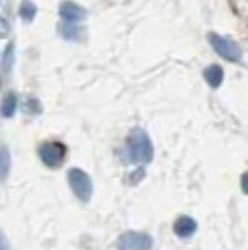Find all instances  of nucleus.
<instances>
[{
    "mask_svg": "<svg viewBox=\"0 0 248 250\" xmlns=\"http://www.w3.org/2000/svg\"><path fill=\"white\" fill-rule=\"evenodd\" d=\"M58 15L65 22H83L88 13H86L83 6L75 4L71 0H63L62 4H60V8H58Z\"/></svg>",
    "mask_w": 248,
    "mask_h": 250,
    "instance_id": "nucleus-6",
    "label": "nucleus"
},
{
    "mask_svg": "<svg viewBox=\"0 0 248 250\" xmlns=\"http://www.w3.org/2000/svg\"><path fill=\"white\" fill-rule=\"evenodd\" d=\"M8 172H10V151L8 147H2V179L8 177Z\"/></svg>",
    "mask_w": 248,
    "mask_h": 250,
    "instance_id": "nucleus-13",
    "label": "nucleus"
},
{
    "mask_svg": "<svg viewBox=\"0 0 248 250\" xmlns=\"http://www.w3.org/2000/svg\"><path fill=\"white\" fill-rule=\"evenodd\" d=\"M207 40H209V45L213 47V51L217 52L220 58H224L231 63H239L243 60V51L237 43L229 38H224L217 32H209L207 34Z\"/></svg>",
    "mask_w": 248,
    "mask_h": 250,
    "instance_id": "nucleus-2",
    "label": "nucleus"
},
{
    "mask_svg": "<svg viewBox=\"0 0 248 250\" xmlns=\"http://www.w3.org/2000/svg\"><path fill=\"white\" fill-rule=\"evenodd\" d=\"M38 155L47 168H60L67 157V147L62 142H45L38 147Z\"/></svg>",
    "mask_w": 248,
    "mask_h": 250,
    "instance_id": "nucleus-4",
    "label": "nucleus"
},
{
    "mask_svg": "<svg viewBox=\"0 0 248 250\" xmlns=\"http://www.w3.org/2000/svg\"><path fill=\"white\" fill-rule=\"evenodd\" d=\"M13 63H15V45H13V43H8L4 52H2V69H4V75H6V77L11 73Z\"/></svg>",
    "mask_w": 248,
    "mask_h": 250,
    "instance_id": "nucleus-11",
    "label": "nucleus"
},
{
    "mask_svg": "<svg viewBox=\"0 0 248 250\" xmlns=\"http://www.w3.org/2000/svg\"><path fill=\"white\" fill-rule=\"evenodd\" d=\"M241 188H243V192L248 194V172H245L243 177H241Z\"/></svg>",
    "mask_w": 248,
    "mask_h": 250,
    "instance_id": "nucleus-14",
    "label": "nucleus"
},
{
    "mask_svg": "<svg viewBox=\"0 0 248 250\" xmlns=\"http://www.w3.org/2000/svg\"><path fill=\"white\" fill-rule=\"evenodd\" d=\"M17 112V94L15 92H8V94L4 95V99H2V116L6 118V120H10L13 118Z\"/></svg>",
    "mask_w": 248,
    "mask_h": 250,
    "instance_id": "nucleus-10",
    "label": "nucleus"
},
{
    "mask_svg": "<svg viewBox=\"0 0 248 250\" xmlns=\"http://www.w3.org/2000/svg\"><path fill=\"white\" fill-rule=\"evenodd\" d=\"M38 15V6L32 0H22L21 8H19V17L24 22H32Z\"/></svg>",
    "mask_w": 248,
    "mask_h": 250,
    "instance_id": "nucleus-12",
    "label": "nucleus"
},
{
    "mask_svg": "<svg viewBox=\"0 0 248 250\" xmlns=\"http://www.w3.org/2000/svg\"><path fill=\"white\" fill-rule=\"evenodd\" d=\"M67 181H69V187H71L73 194L81 200L83 204H88L92 200V194H93L92 177L88 176L84 170H81V168H71L67 172Z\"/></svg>",
    "mask_w": 248,
    "mask_h": 250,
    "instance_id": "nucleus-3",
    "label": "nucleus"
},
{
    "mask_svg": "<svg viewBox=\"0 0 248 250\" xmlns=\"http://www.w3.org/2000/svg\"><path fill=\"white\" fill-rule=\"evenodd\" d=\"M118 250H151L153 239L144 231H125L118 239Z\"/></svg>",
    "mask_w": 248,
    "mask_h": 250,
    "instance_id": "nucleus-5",
    "label": "nucleus"
},
{
    "mask_svg": "<svg viewBox=\"0 0 248 250\" xmlns=\"http://www.w3.org/2000/svg\"><path fill=\"white\" fill-rule=\"evenodd\" d=\"M127 155L131 163L145 165L153 161V144L144 129H135L127 138Z\"/></svg>",
    "mask_w": 248,
    "mask_h": 250,
    "instance_id": "nucleus-1",
    "label": "nucleus"
},
{
    "mask_svg": "<svg viewBox=\"0 0 248 250\" xmlns=\"http://www.w3.org/2000/svg\"><path fill=\"white\" fill-rule=\"evenodd\" d=\"M196 229H198L196 220L192 219V217H188V215H181L174 222V233H176L177 237H181V239H186V237L194 235Z\"/></svg>",
    "mask_w": 248,
    "mask_h": 250,
    "instance_id": "nucleus-7",
    "label": "nucleus"
},
{
    "mask_svg": "<svg viewBox=\"0 0 248 250\" xmlns=\"http://www.w3.org/2000/svg\"><path fill=\"white\" fill-rule=\"evenodd\" d=\"M204 79H206V83L213 88V90H217L222 86V81H224V71H222V67L217 65V63H211L209 67L204 69Z\"/></svg>",
    "mask_w": 248,
    "mask_h": 250,
    "instance_id": "nucleus-8",
    "label": "nucleus"
},
{
    "mask_svg": "<svg viewBox=\"0 0 248 250\" xmlns=\"http://www.w3.org/2000/svg\"><path fill=\"white\" fill-rule=\"evenodd\" d=\"M58 30H60V36L67 42H79L83 36V26H79V22H65Z\"/></svg>",
    "mask_w": 248,
    "mask_h": 250,
    "instance_id": "nucleus-9",
    "label": "nucleus"
}]
</instances>
